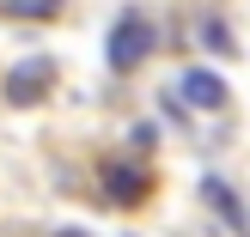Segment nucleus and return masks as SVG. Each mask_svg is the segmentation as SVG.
Instances as JSON below:
<instances>
[{"mask_svg": "<svg viewBox=\"0 0 250 237\" xmlns=\"http://www.w3.org/2000/svg\"><path fill=\"white\" fill-rule=\"evenodd\" d=\"M104 55H110V67L116 73H128V67H141L146 55H153V24L146 18H116V31H110V43H104Z\"/></svg>", "mask_w": 250, "mask_h": 237, "instance_id": "1", "label": "nucleus"}, {"mask_svg": "<svg viewBox=\"0 0 250 237\" xmlns=\"http://www.w3.org/2000/svg\"><path fill=\"white\" fill-rule=\"evenodd\" d=\"M49 79H55V61H43V55L19 61V67L6 73V104H43V97H49Z\"/></svg>", "mask_w": 250, "mask_h": 237, "instance_id": "2", "label": "nucleus"}, {"mask_svg": "<svg viewBox=\"0 0 250 237\" xmlns=\"http://www.w3.org/2000/svg\"><path fill=\"white\" fill-rule=\"evenodd\" d=\"M177 97H183L189 109H220V104H226V79L208 73V67H189V73L177 79Z\"/></svg>", "mask_w": 250, "mask_h": 237, "instance_id": "3", "label": "nucleus"}, {"mask_svg": "<svg viewBox=\"0 0 250 237\" xmlns=\"http://www.w3.org/2000/svg\"><path fill=\"white\" fill-rule=\"evenodd\" d=\"M104 177H110L104 189L116 195V201H141V195H146V177H141V170H134V164H110Z\"/></svg>", "mask_w": 250, "mask_h": 237, "instance_id": "4", "label": "nucleus"}, {"mask_svg": "<svg viewBox=\"0 0 250 237\" xmlns=\"http://www.w3.org/2000/svg\"><path fill=\"white\" fill-rule=\"evenodd\" d=\"M0 12H12V18H55L61 0H0Z\"/></svg>", "mask_w": 250, "mask_h": 237, "instance_id": "5", "label": "nucleus"}, {"mask_svg": "<svg viewBox=\"0 0 250 237\" xmlns=\"http://www.w3.org/2000/svg\"><path fill=\"white\" fill-rule=\"evenodd\" d=\"M202 201H208V207H220L226 219H238V195H232L226 182H214V177H208V182H202Z\"/></svg>", "mask_w": 250, "mask_h": 237, "instance_id": "6", "label": "nucleus"}, {"mask_svg": "<svg viewBox=\"0 0 250 237\" xmlns=\"http://www.w3.org/2000/svg\"><path fill=\"white\" fill-rule=\"evenodd\" d=\"M202 43H208V49H220V55H232V36H226V24H220V18H208V24H202Z\"/></svg>", "mask_w": 250, "mask_h": 237, "instance_id": "7", "label": "nucleus"}]
</instances>
